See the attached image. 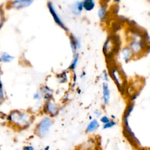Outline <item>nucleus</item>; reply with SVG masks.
<instances>
[{"label":"nucleus","instance_id":"obj_1","mask_svg":"<svg viewBox=\"0 0 150 150\" xmlns=\"http://www.w3.org/2000/svg\"><path fill=\"white\" fill-rule=\"evenodd\" d=\"M145 31L132 26L127 33V45L131 49L134 59L139 58L144 55L150 48Z\"/></svg>","mask_w":150,"mask_h":150},{"label":"nucleus","instance_id":"obj_2","mask_svg":"<svg viewBox=\"0 0 150 150\" xmlns=\"http://www.w3.org/2000/svg\"><path fill=\"white\" fill-rule=\"evenodd\" d=\"M120 40L114 35L107 36L103 45V53L108 64L113 62L114 56L120 50Z\"/></svg>","mask_w":150,"mask_h":150},{"label":"nucleus","instance_id":"obj_3","mask_svg":"<svg viewBox=\"0 0 150 150\" xmlns=\"http://www.w3.org/2000/svg\"><path fill=\"white\" fill-rule=\"evenodd\" d=\"M108 71L110 77L113 80L118 88L122 90L126 83V77L121 67L118 64L112 62L108 64Z\"/></svg>","mask_w":150,"mask_h":150},{"label":"nucleus","instance_id":"obj_4","mask_svg":"<svg viewBox=\"0 0 150 150\" xmlns=\"http://www.w3.org/2000/svg\"><path fill=\"white\" fill-rule=\"evenodd\" d=\"M31 116L27 112L14 110L8 115V120L18 127L25 128L31 123Z\"/></svg>","mask_w":150,"mask_h":150},{"label":"nucleus","instance_id":"obj_5","mask_svg":"<svg viewBox=\"0 0 150 150\" xmlns=\"http://www.w3.org/2000/svg\"><path fill=\"white\" fill-rule=\"evenodd\" d=\"M47 9L50 13L53 20L54 21V23L59 26L62 29H63L64 31L66 32H69V28L65 25L64 22L63 21L60 14L59 13L58 11H57L52 1H47Z\"/></svg>","mask_w":150,"mask_h":150},{"label":"nucleus","instance_id":"obj_6","mask_svg":"<svg viewBox=\"0 0 150 150\" xmlns=\"http://www.w3.org/2000/svg\"><path fill=\"white\" fill-rule=\"evenodd\" d=\"M52 124V121L50 118L46 117L43 118L36 128V132L37 135L40 137H46L49 132Z\"/></svg>","mask_w":150,"mask_h":150},{"label":"nucleus","instance_id":"obj_7","mask_svg":"<svg viewBox=\"0 0 150 150\" xmlns=\"http://www.w3.org/2000/svg\"><path fill=\"white\" fill-rule=\"evenodd\" d=\"M35 0H12L8 4L10 9L21 10L30 6Z\"/></svg>","mask_w":150,"mask_h":150},{"label":"nucleus","instance_id":"obj_8","mask_svg":"<svg viewBox=\"0 0 150 150\" xmlns=\"http://www.w3.org/2000/svg\"><path fill=\"white\" fill-rule=\"evenodd\" d=\"M69 44L71 50V52L73 54L78 53V50H80L81 48V40L79 36H76L72 33L69 35Z\"/></svg>","mask_w":150,"mask_h":150},{"label":"nucleus","instance_id":"obj_9","mask_svg":"<svg viewBox=\"0 0 150 150\" xmlns=\"http://www.w3.org/2000/svg\"><path fill=\"white\" fill-rule=\"evenodd\" d=\"M118 54L121 60L125 63H129L132 59H134L133 54L129 47L127 45L120 48Z\"/></svg>","mask_w":150,"mask_h":150},{"label":"nucleus","instance_id":"obj_10","mask_svg":"<svg viewBox=\"0 0 150 150\" xmlns=\"http://www.w3.org/2000/svg\"><path fill=\"white\" fill-rule=\"evenodd\" d=\"M69 9L71 13L73 15L75 16H79L81 15L83 11H84L82 1H76L75 2H73L70 5Z\"/></svg>","mask_w":150,"mask_h":150},{"label":"nucleus","instance_id":"obj_11","mask_svg":"<svg viewBox=\"0 0 150 150\" xmlns=\"http://www.w3.org/2000/svg\"><path fill=\"white\" fill-rule=\"evenodd\" d=\"M101 88L103 104L105 105L108 104L111 97V91L108 83L106 82H103L101 84Z\"/></svg>","mask_w":150,"mask_h":150},{"label":"nucleus","instance_id":"obj_12","mask_svg":"<svg viewBox=\"0 0 150 150\" xmlns=\"http://www.w3.org/2000/svg\"><path fill=\"white\" fill-rule=\"evenodd\" d=\"M108 16V11L107 6L105 4H102L97 11V16L101 22H105Z\"/></svg>","mask_w":150,"mask_h":150},{"label":"nucleus","instance_id":"obj_13","mask_svg":"<svg viewBox=\"0 0 150 150\" xmlns=\"http://www.w3.org/2000/svg\"><path fill=\"white\" fill-rule=\"evenodd\" d=\"M44 108L46 112L52 115H54L57 114L59 110L57 104L54 102L52 101V100L46 101V103Z\"/></svg>","mask_w":150,"mask_h":150},{"label":"nucleus","instance_id":"obj_14","mask_svg":"<svg viewBox=\"0 0 150 150\" xmlns=\"http://www.w3.org/2000/svg\"><path fill=\"white\" fill-rule=\"evenodd\" d=\"M40 91L42 94V97L45 99L46 101H49L52 100L53 95V90L50 88L49 86L43 85L40 87Z\"/></svg>","mask_w":150,"mask_h":150},{"label":"nucleus","instance_id":"obj_15","mask_svg":"<svg viewBox=\"0 0 150 150\" xmlns=\"http://www.w3.org/2000/svg\"><path fill=\"white\" fill-rule=\"evenodd\" d=\"M79 59H80V55H79V53H77L75 54H73L72 60L67 69V70L68 71L74 72V71L76 70V69L77 68V66L78 65V63L79 62Z\"/></svg>","mask_w":150,"mask_h":150},{"label":"nucleus","instance_id":"obj_16","mask_svg":"<svg viewBox=\"0 0 150 150\" xmlns=\"http://www.w3.org/2000/svg\"><path fill=\"white\" fill-rule=\"evenodd\" d=\"M100 122L97 119L92 120L86 127V132L87 133H92L95 132L100 127Z\"/></svg>","mask_w":150,"mask_h":150},{"label":"nucleus","instance_id":"obj_17","mask_svg":"<svg viewBox=\"0 0 150 150\" xmlns=\"http://www.w3.org/2000/svg\"><path fill=\"white\" fill-rule=\"evenodd\" d=\"M84 11L86 12L92 11L96 6V0H83Z\"/></svg>","mask_w":150,"mask_h":150},{"label":"nucleus","instance_id":"obj_18","mask_svg":"<svg viewBox=\"0 0 150 150\" xmlns=\"http://www.w3.org/2000/svg\"><path fill=\"white\" fill-rule=\"evenodd\" d=\"M13 59L14 56L6 52H2L0 53V63H8L11 62Z\"/></svg>","mask_w":150,"mask_h":150},{"label":"nucleus","instance_id":"obj_19","mask_svg":"<svg viewBox=\"0 0 150 150\" xmlns=\"http://www.w3.org/2000/svg\"><path fill=\"white\" fill-rule=\"evenodd\" d=\"M56 79L59 83L63 84L67 81L68 77H67V71L66 70L63 71L60 73H58L56 76Z\"/></svg>","mask_w":150,"mask_h":150},{"label":"nucleus","instance_id":"obj_20","mask_svg":"<svg viewBox=\"0 0 150 150\" xmlns=\"http://www.w3.org/2000/svg\"><path fill=\"white\" fill-rule=\"evenodd\" d=\"M98 79L100 80L103 81V82L108 83L109 81V80H110V75H109L108 70H104L101 73V74L98 76Z\"/></svg>","mask_w":150,"mask_h":150},{"label":"nucleus","instance_id":"obj_21","mask_svg":"<svg viewBox=\"0 0 150 150\" xmlns=\"http://www.w3.org/2000/svg\"><path fill=\"white\" fill-rule=\"evenodd\" d=\"M117 125V122L114 120H111L105 124L103 126V128L104 129H110L113 128Z\"/></svg>","mask_w":150,"mask_h":150},{"label":"nucleus","instance_id":"obj_22","mask_svg":"<svg viewBox=\"0 0 150 150\" xmlns=\"http://www.w3.org/2000/svg\"><path fill=\"white\" fill-rule=\"evenodd\" d=\"M5 98V94L3 88V83L1 80V72L0 71V100H4Z\"/></svg>","mask_w":150,"mask_h":150},{"label":"nucleus","instance_id":"obj_23","mask_svg":"<svg viewBox=\"0 0 150 150\" xmlns=\"http://www.w3.org/2000/svg\"><path fill=\"white\" fill-rule=\"evenodd\" d=\"M111 120V119L109 118L108 116L107 115H102L100 118V121L104 125L107 122H108L110 121Z\"/></svg>","mask_w":150,"mask_h":150},{"label":"nucleus","instance_id":"obj_24","mask_svg":"<svg viewBox=\"0 0 150 150\" xmlns=\"http://www.w3.org/2000/svg\"><path fill=\"white\" fill-rule=\"evenodd\" d=\"M94 114L97 118H100L103 115V112L100 109H96L94 111Z\"/></svg>","mask_w":150,"mask_h":150},{"label":"nucleus","instance_id":"obj_25","mask_svg":"<svg viewBox=\"0 0 150 150\" xmlns=\"http://www.w3.org/2000/svg\"><path fill=\"white\" fill-rule=\"evenodd\" d=\"M42 97V94L40 93V91H38L36 93H35V94H33V98L35 100H40L41 98V97Z\"/></svg>","mask_w":150,"mask_h":150},{"label":"nucleus","instance_id":"obj_26","mask_svg":"<svg viewBox=\"0 0 150 150\" xmlns=\"http://www.w3.org/2000/svg\"><path fill=\"white\" fill-rule=\"evenodd\" d=\"M24 150H34L32 146H26L24 147Z\"/></svg>","mask_w":150,"mask_h":150},{"label":"nucleus","instance_id":"obj_27","mask_svg":"<svg viewBox=\"0 0 150 150\" xmlns=\"http://www.w3.org/2000/svg\"><path fill=\"white\" fill-rule=\"evenodd\" d=\"M73 73H74V74H73V80L74 83H76V81H77V76L76 74L74 72H73Z\"/></svg>","mask_w":150,"mask_h":150},{"label":"nucleus","instance_id":"obj_28","mask_svg":"<svg viewBox=\"0 0 150 150\" xmlns=\"http://www.w3.org/2000/svg\"><path fill=\"white\" fill-rule=\"evenodd\" d=\"M86 72H85L84 71H83L81 72V73L80 76V77L81 79H82V78L86 76Z\"/></svg>","mask_w":150,"mask_h":150},{"label":"nucleus","instance_id":"obj_29","mask_svg":"<svg viewBox=\"0 0 150 150\" xmlns=\"http://www.w3.org/2000/svg\"><path fill=\"white\" fill-rule=\"evenodd\" d=\"M112 2L115 4V5H118L120 2H121V0H112Z\"/></svg>","mask_w":150,"mask_h":150},{"label":"nucleus","instance_id":"obj_30","mask_svg":"<svg viewBox=\"0 0 150 150\" xmlns=\"http://www.w3.org/2000/svg\"><path fill=\"white\" fill-rule=\"evenodd\" d=\"M49 148H50L49 146H47L45 148V150H49Z\"/></svg>","mask_w":150,"mask_h":150},{"label":"nucleus","instance_id":"obj_31","mask_svg":"<svg viewBox=\"0 0 150 150\" xmlns=\"http://www.w3.org/2000/svg\"><path fill=\"white\" fill-rule=\"evenodd\" d=\"M102 1V2H103V4H104L105 2H108V1H109L110 0H101Z\"/></svg>","mask_w":150,"mask_h":150},{"label":"nucleus","instance_id":"obj_32","mask_svg":"<svg viewBox=\"0 0 150 150\" xmlns=\"http://www.w3.org/2000/svg\"><path fill=\"white\" fill-rule=\"evenodd\" d=\"M147 1V2L150 4V0H146Z\"/></svg>","mask_w":150,"mask_h":150},{"label":"nucleus","instance_id":"obj_33","mask_svg":"<svg viewBox=\"0 0 150 150\" xmlns=\"http://www.w3.org/2000/svg\"><path fill=\"white\" fill-rule=\"evenodd\" d=\"M145 150H150V148H149V149H145Z\"/></svg>","mask_w":150,"mask_h":150},{"label":"nucleus","instance_id":"obj_34","mask_svg":"<svg viewBox=\"0 0 150 150\" xmlns=\"http://www.w3.org/2000/svg\"><path fill=\"white\" fill-rule=\"evenodd\" d=\"M0 150H1V149H0Z\"/></svg>","mask_w":150,"mask_h":150}]
</instances>
